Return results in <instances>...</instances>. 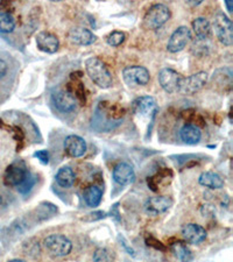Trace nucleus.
I'll use <instances>...</instances> for the list:
<instances>
[{
    "mask_svg": "<svg viewBox=\"0 0 233 262\" xmlns=\"http://www.w3.org/2000/svg\"><path fill=\"white\" fill-rule=\"evenodd\" d=\"M86 70L91 81L101 89L111 88L112 75L105 63L98 57H90L86 62Z\"/></svg>",
    "mask_w": 233,
    "mask_h": 262,
    "instance_id": "obj_1",
    "label": "nucleus"
},
{
    "mask_svg": "<svg viewBox=\"0 0 233 262\" xmlns=\"http://www.w3.org/2000/svg\"><path fill=\"white\" fill-rule=\"evenodd\" d=\"M171 10L163 4L151 6L143 16V26L147 29H159L171 19Z\"/></svg>",
    "mask_w": 233,
    "mask_h": 262,
    "instance_id": "obj_2",
    "label": "nucleus"
},
{
    "mask_svg": "<svg viewBox=\"0 0 233 262\" xmlns=\"http://www.w3.org/2000/svg\"><path fill=\"white\" fill-rule=\"evenodd\" d=\"M213 27L215 29L216 36L224 46L230 47L233 43V25L232 21L223 12H218L215 15Z\"/></svg>",
    "mask_w": 233,
    "mask_h": 262,
    "instance_id": "obj_3",
    "label": "nucleus"
},
{
    "mask_svg": "<svg viewBox=\"0 0 233 262\" xmlns=\"http://www.w3.org/2000/svg\"><path fill=\"white\" fill-rule=\"evenodd\" d=\"M44 246L50 254L56 257H63L70 254L73 244L66 235L50 234L44 240Z\"/></svg>",
    "mask_w": 233,
    "mask_h": 262,
    "instance_id": "obj_4",
    "label": "nucleus"
},
{
    "mask_svg": "<svg viewBox=\"0 0 233 262\" xmlns=\"http://www.w3.org/2000/svg\"><path fill=\"white\" fill-rule=\"evenodd\" d=\"M122 77L126 82L127 85L135 86V85H147L150 83L151 74L147 68L140 66H131L126 67L122 70Z\"/></svg>",
    "mask_w": 233,
    "mask_h": 262,
    "instance_id": "obj_5",
    "label": "nucleus"
},
{
    "mask_svg": "<svg viewBox=\"0 0 233 262\" xmlns=\"http://www.w3.org/2000/svg\"><path fill=\"white\" fill-rule=\"evenodd\" d=\"M182 76L171 68H164L159 73V83L161 88L167 94H176L180 92V86L182 82Z\"/></svg>",
    "mask_w": 233,
    "mask_h": 262,
    "instance_id": "obj_6",
    "label": "nucleus"
},
{
    "mask_svg": "<svg viewBox=\"0 0 233 262\" xmlns=\"http://www.w3.org/2000/svg\"><path fill=\"white\" fill-rule=\"evenodd\" d=\"M207 82V74L205 71L194 74L189 77H183L181 82L180 92L183 95H195L202 90Z\"/></svg>",
    "mask_w": 233,
    "mask_h": 262,
    "instance_id": "obj_7",
    "label": "nucleus"
},
{
    "mask_svg": "<svg viewBox=\"0 0 233 262\" xmlns=\"http://www.w3.org/2000/svg\"><path fill=\"white\" fill-rule=\"evenodd\" d=\"M192 39V32L186 26H181L174 31L167 43V49L171 53L182 52Z\"/></svg>",
    "mask_w": 233,
    "mask_h": 262,
    "instance_id": "obj_8",
    "label": "nucleus"
},
{
    "mask_svg": "<svg viewBox=\"0 0 233 262\" xmlns=\"http://www.w3.org/2000/svg\"><path fill=\"white\" fill-rule=\"evenodd\" d=\"M52 100L58 111L63 113L73 112L77 106V100L68 90H56L53 92Z\"/></svg>",
    "mask_w": 233,
    "mask_h": 262,
    "instance_id": "obj_9",
    "label": "nucleus"
},
{
    "mask_svg": "<svg viewBox=\"0 0 233 262\" xmlns=\"http://www.w3.org/2000/svg\"><path fill=\"white\" fill-rule=\"evenodd\" d=\"M28 170L23 162H14L6 169L4 182L10 187H18L26 179Z\"/></svg>",
    "mask_w": 233,
    "mask_h": 262,
    "instance_id": "obj_10",
    "label": "nucleus"
},
{
    "mask_svg": "<svg viewBox=\"0 0 233 262\" xmlns=\"http://www.w3.org/2000/svg\"><path fill=\"white\" fill-rule=\"evenodd\" d=\"M65 150L71 158H80L87 153V142L79 135H68L65 140Z\"/></svg>",
    "mask_w": 233,
    "mask_h": 262,
    "instance_id": "obj_11",
    "label": "nucleus"
},
{
    "mask_svg": "<svg viewBox=\"0 0 233 262\" xmlns=\"http://www.w3.org/2000/svg\"><path fill=\"white\" fill-rule=\"evenodd\" d=\"M113 180L119 185H130L135 181L133 167L127 162L118 163L113 169Z\"/></svg>",
    "mask_w": 233,
    "mask_h": 262,
    "instance_id": "obj_12",
    "label": "nucleus"
},
{
    "mask_svg": "<svg viewBox=\"0 0 233 262\" xmlns=\"http://www.w3.org/2000/svg\"><path fill=\"white\" fill-rule=\"evenodd\" d=\"M182 236L188 244L198 245L206 239V231L198 224H186L182 227Z\"/></svg>",
    "mask_w": 233,
    "mask_h": 262,
    "instance_id": "obj_13",
    "label": "nucleus"
},
{
    "mask_svg": "<svg viewBox=\"0 0 233 262\" xmlns=\"http://www.w3.org/2000/svg\"><path fill=\"white\" fill-rule=\"evenodd\" d=\"M173 204V201L169 197L166 196H155L148 198L146 204H145V210L148 214L152 215H158L163 212H166Z\"/></svg>",
    "mask_w": 233,
    "mask_h": 262,
    "instance_id": "obj_14",
    "label": "nucleus"
},
{
    "mask_svg": "<svg viewBox=\"0 0 233 262\" xmlns=\"http://www.w3.org/2000/svg\"><path fill=\"white\" fill-rule=\"evenodd\" d=\"M36 46L41 52L54 54L57 52L58 47H60V41L53 33L41 32L36 36Z\"/></svg>",
    "mask_w": 233,
    "mask_h": 262,
    "instance_id": "obj_15",
    "label": "nucleus"
},
{
    "mask_svg": "<svg viewBox=\"0 0 233 262\" xmlns=\"http://www.w3.org/2000/svg\"><path fill=\"white\" fill-rule=\"evenodd\" d=\"M68 37L73 43L77 46H90L95 43L97 37L91 31L84 27H75L68 33Z\"/></svg>",
    "mask_w": 233,
    "mask_h": 262,
    "instance_id": "obj_16",
    "label": "nucleus"
},
{
    "mask_svg": "<svg viewBox=\"0 0 233 262\" xmlns=\"http://www.w3.org/2000/svg\"><path fill=\"white\" fill-rule=\"evenodd\" d=\"M133 112L139 116H150L155 113L158 106H156V100L151 96H142L133 101L132 105Z\"/></svg>",
    "mask_w": 233,
    "mask_h": 262,
    "instance_id": "obj_17",
    "label": "nucleus"
},
{
    "mask_svg": "<svg viewBox=\"0 0 233 262\" xmlns=\"http://www.w3.org/2000/svg\"><path fill=\"white\" fill-rule=\"evenodd\" d=\"M180 137L182 141L186 145H197L201 141L202 132L200 127L193 124H186L180 130Z\"/></svg>",
    "mask_w": 233,
    "mask_h": 262,
    "instance_id": "obj_18",
    "label": "nucleus"
},
{
    "mask_svg": "<svg viewBox=\"0 0 233 262\" xmlns=\"http://www.w3.org/2000/svg\"><path fill=\"white\" fill-rule=\"evenodd\" d=\"M198 183L203 185V187L213 190L222 189L224 187V180L222 179V176L214 171L202 172L200 175V179H198Z\"/></svg>",
    "mask_w": 233,
    "mask_h": 262,
    "instance_id": "obj_19",
    "label": "nucleus"
},
{
    "mask_svg": "<svg viewBox=\"0 0 233 262\" xmlns=\"http://www.w3.org/2000/svg\"><path fill=\"white\" fill-rule=\"evenodd\" d=\"M193 29L198 40H206L211 34V25L205 18H196L193 21Z\"/></svg>",
    "mask_w": 233,
    "mask_h": 262,
    "instance_id": "obj_20",
    "label": "nucleus"
},
{
    "mask_svg": "<svg viewBox=\"0 0 233 262\" xmlns=\"http://www.w3.org/2000/svg\"><path fill=\"white\" fill-rule=\"evenodd\" d=\"M55 180L61 188H70L75 182V172L70 167H62L56 172Z\"/></svg>",
    "mask_w": 233,
    "mask_h": 262,
    "instance_id": "obj_21",
    "label": "nucleus"
},
{
    "mask_svg": "<svg viewBox=\"0 0 233 262\" xmlns=\"http://www.w3.org/2000/svg\"><path fill=\"white\" fill-rule=\"evenodd\" d=\"M172 251L177 259L181 262H192L194 259L193 252L185 244L181 242H176L172 244Z\"/></svg>",
    "mask_w": 233,
    "mask_h": 262,
    "instance_id": "obj_22",
    "label": "nucleus"
},
{
    "mask_svg": "<svg viewBox=\"0 0 233 262\" xmlns=\"http://www.w3.org/2000/svg\"><path fill=\"white\" fill-rule=\"evenodd\" d=\"M101 197H103V191H101L100 188L96 187V185L89 187L86 190V192H84V201H86L87 205L90 206V208L98 206L101 202Z\"/></svg>",
    "mask_w": 233,
    "mask_h": 262,
    "instance_id": "obj_23",
    "label": "nucleus"
},
{
    "mask_svg": "<svg viewBox=\"0 0 233 262\" xmlns=\"http://www.w3.org/2000/svg\"><path fill=\"white\" fill-rule=\"evenodd\" d=\"M15 28V19L11 13H0V33H12Z\"/></svg>",
    "mask_w": 233,
    "mask_h": 262,
    "instance_id": "obj_24",
    "label": "nucleus"
},
{
    "mask_svg": "<svg viewBox=\"0 0 233 262\" xmlns=\"http://www.w3.org/2000/svg\"><path fill=\"white\" fill-rule=\"evenodd\" d=\"M125 39H126L125 33L119 32V31H114L108 36L107 42L109 46H111V47H119L120 45L124 43Z\"/></svg>",
    "mask_w": 233,
    "mask_h": 262,
    "instance_id": "obj_25",
    "label": "nucleus"
},
{
    "mask_svg": "<svg viewBox=\"0 0 233 262\" xmlns=\"http://www.w3.org/2000/svg\"><path fill=\"white\" fill-rule=\"evenodd\" d=\"M35 182H36L35 176L32 175L31 172H28L27 177H26V179H25V181L23 182V183H21L20 185H18V187H16V188H18V191L20 193H23V195L29 192L32 190V188L34 187V185H35Z\"/></svg>",
    "mask_w": 233,
    "mask_h": 262,
    "instance_id": "obj_26",
    "label": "nucleus"
},
{
    "mask_svg": "<svg viewBox=\"0 0 233 262\" xmlns=\"http://www.w3.org/2000/svg\"><path fill=\"white\" fill-rule=\"evenodd\" d=\"M74 86H73V90L75 92V98L76 100H78L80 104L84 105L86 104V92H84V85L82 82L77 81V79L75 78V81L73 82Z\"/></svg>",
    "mask_w": 233,
    "mask_h": 262,
    "instance_id": "obj_27",
    "label": "nucleus"
},
{
    "mask_svg": "<svg viewBox=\"0 0 233 262\" xmlns=\"http://www.w3.org/2000/svg\"><path fill=\"white\" fill-rule=\"evenodd\" d=\"M93 262H110V255L108 249L98 248L96 249L92 256Z\"/></svg>",
    "mask_w": 233,
    "mask_h": 262,
    "instance_id": "obj_28",
    "label": "nucleus"
},
{
    "mask_svg": "<svg viewBox=\"0 0 233 262\" xmlns=\"http://www.w3.org/2000/svg\"><path fill=\"white\" fill-rule=\"evenodd\" d=\"M34 158L40 160V162L44 164H48V162H49V154H48V151L45 149L35 151V153H34Z\"/></svg>",
    "mask_w": 233,
    "mask_h": 262,
    "instance_id": "obj_29",
    "label": "nucleus"
},
{
    "mask_svg": "<svg viewBox=\"0 0 233 262\" xmlns=\"http://www.w3.org/2000/svg\"><path fill=\"white\" fill-rule=\"evenodd\" d=\"M146 243L148 246L151 247H154L155 249H161V251H163L164 249V246L162 244H161L160 242H158L155 238H153V236H150V238L146 239Z\"/></svg>",
    "mask_w": 233,
    "mask_h": 262,
    "instance_id": "obj_30",
    "label": "nucleus"
},
{
    "mask_svg": "<svg viewBox=\"0 0 233 262\" xmlns=\"http://www.w3.org/2000/svg\"><path fill=\"white\" fill-rule=\"evenodd\" d=\"M6 74H7V63L0 58V78H3Z\"/></svg>",
    "mask_w": 233,
    "mask_h": 262,
    "instance_id": "obj_31",
    "label": "nucleus"
},
{
    "mask_svg": "<svg viewBox=\"0 0 233 262\" xmlns=\"http://www.w3.org/2000/svg\"><path fill=\"white\" fill-rule=\"evenodd\" d=\"M10 8H11V3L10 2L0 3V10L4 11L3 13H10Z\"/></svg>",
    "mask_w": 233,
    "mask_h": 262,
    "instance_id": "obj_32",
    "label": "nucleus"
},
{
    "mask_svg": "<svg viewBox=\"0 0 233 262\" xmlns=\"http://www.w3.org/2000/svg\"><path fill=\"white\" fill-rule=\"evenodd\" d=\"M225 5H226V7H227V11H228V12H232L233 8H232V2H231V0H226Z\"/></svg>",
    "mask_w": 233,
    "mask_h": 262,
    "instance_id": "obj_33",
    "label": "nucleus"
},
{
    "mask_svg": "<svg viewBox=\"0 0 233 262\" xmlns=\"http://www.w3.org/2000/svg\"><path fill=\"white\" fill-rule=\"evenodd\" d=\"M8 262H26V261L20 260V259H14V260H11V261H8Z\"/></svg>",
    "mask_w": 233,
    "mask_h": 262,
    "instance_id": "obj_34",
    "label": "nucleus"
},
{
    "mask_svg": "<svg viewBox=\"0 0 233 262\" xmlns=\"http://www.w3.org/2000/svg\"><path fill=\"white\" fill-rule=\"evenodd\" d=\"M0 204H2V197H0Z\"/></svg>",
    "mask_w": 233,
    "mask_h": 262,
    "instance_id": "obj_35",
    "label": "nucleus"
}]
</instances>
